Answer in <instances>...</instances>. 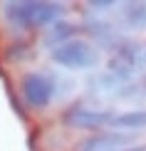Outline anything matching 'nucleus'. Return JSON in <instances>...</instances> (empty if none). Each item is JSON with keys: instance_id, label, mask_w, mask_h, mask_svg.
Masks as SVG:
<instances>
[{"instance_id": "5", "label": "nucleus", "mask_w": 146, "mask_h": 151, "mask_svg": "<svg viewBox=\"0 0 146 151\" xmlns=\"http://www.w3.org/2000/svg\"><path fill=\"white\" fill-rule=\"evenodd\" d=\"M131 136L126 131H97L89 139H84L77 146V151H122L129 149Z\"/></svg>"}, {"instance_id": "2", "label": "nucleus", "mask_w": 146, "mask_h": 151, "mask_svg": "<svg viewBox=\"0 0 146 151\" xmlns=\"http://www.w3.org/2000/svg\"><path fill=\"white\" fill-rule=\"evenodd\" d=\"M50 57H52L55 65L65 67V70H92L99 62V50L92 42L74 37V40L65 42V45L55 47L50 52Z\"/></svg>"}, {"instance_id": "9", "label": "nucleus", "mask_w": 146, "mask_h": 151, "mask_svg": "<svg viewBox=\"0 0 146 151\" xmlns=\"http://www.w3.org/2000/svg\"><path fill=\"white\" fill-rule=\"evenodd\" d=\"M122 17L131 30H146V3H141V0L124 3Z\"/></svg>"}, {"instance_id": "6", "label": "nucleus", "mask_w": 146, "mask_h": 151, "mask_svg": "<svg viewBox=\"0 0 146 151\" xmlns=\"http://www.w3.org/2000/svg\"><path fill=\"white\" fill-rule=\"evenodd\" d=\"M114 57L109 60V72L119 79H129L139 67V47L131 42H122L114 47Z\"/></svg>"}, {"instance_id": "11", "label": "nucleus", "mask_w": 146, "mask_h": 151, "mask_svg": "<svg viewBox=\"0 0 146 151\" xmlns=\"http://www.w3.org/2000/svg\"><path fill=\"white\" fill-rule=\"evenodd\" d=\"M122 151H146V146H129V149H122Z\"/></svg>"}, {"instance_id": "4", "label": "nucleus", "mask_w": 146, "mask_h": 151, "mask_svg": "<svg viewBox=\"0 0 146 151\" xmlns=\"http://www.w3.org/2000/svg\"><path fill=\"white\" fill-rule=\"evenodd\" d=\"M20 94L32 109H45L55 97V82L42 72H27L20 79Z\"/></svg>"}, {"instance_id": "8", "label": "nucleus", "mask_w": 146, "mask_h": 151, "mask_svg": "<svg viewBox=\"0 0 146 151\" xmlns=\"http://www.w3.org/2000/svg\"><path fill=\"white\" fill-rule=\"evenodd\" d=\"M77 25H72V22H67V20H57L50 25V30L45 32V45L50 47H60V45H65V42L69 40H74V35H77Z\"/></svg>"}, {"instance_id": "7", "label": "nucleus", "mask_w": 146, "mask_h": 151, "mask_svg": "<svg viewBox=\"0 0 146 151\" xmlns=\"http://www.w3.org/2000/svg\"><path fill=\"white\" fill-rule=\"evenodd\" d=\"M109 127L122 131H141L146 129V109H129L122 114H114Z\"/></svg>"}, {"instance_id": "1", "label": "nucleus", "mask_w": 146, "mask_h": 151, "mask_svg": "<svg viewBox=\"0 0 146 151\" xmlns=\"http://www.w3.org/2000/svg\"><path fill=\"white\" fill-rule=\"evenodd\" d=\"M5 17L25 30L35 27H47V25L57 22L65 12L62 3H47V0H12L5 3Z\"/></svg>"}, {"instance_id": "10", "label": "nucleus", "mask_w": 146, "mask_h": 151, "mask_svg": "<svg viewBox=\"0 0 146 151\" xmlns=\"http://www.w3.org/2000/svg\"><path fill=\"white\" fill-rule=\"evenodd\" d=\"M114 0H89V8H94V10H109V8H114Z\"/></svg>"}, {"instance_id": "12", "label": "nucleus", "mask_w": 146, "mask_h": 151, "mask_svg": "<svg viewBox=\"0 0 146 151\" xmlns=\"http://www.w3.org/2000/svg\"><path fill=\"white\" fill-rule=\"evenodd\" d=\"M144 57H146V50H144Z\"/></svg>"}, {"instance_id": "3", "label": "nucleus", "mask_w": 146, "mask_h": 151, "mask_svg": "<svg viewBox=\"0 0 146 151\" xmlns=\"http://www.w3.org/2000/svg\"><path fill=\"white\" fill-rule=\"evenodd\" d=\"M111 111L106 109H92V106H82V104H74L65 109L62 114V124L67 129H79V131H97V129H104L111 124Z\"/></svg>"}]
</instances>
